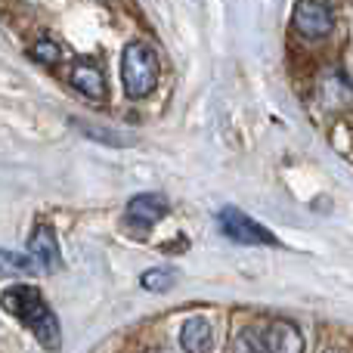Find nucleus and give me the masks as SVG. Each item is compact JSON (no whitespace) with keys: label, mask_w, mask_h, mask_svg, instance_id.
<instances>
[{"label":"nucleus","mask_w":353,"mask_h":353,"mask_svg":"<svg viewBox=\"0 0 353 353\" xmlns=\"http://www.w3.org/2000/svg\"><path fill=\"white\" fill-rule=\"evenodd\" d=\"M0 307L10 316H16L47 350H56L62 344L59 319H56V313L50 310V304L34 285H10L0 294Z\"/></svg>","instance_id":"f257e3e1"},{"label":"nucleus","mask_w":353,"mask_h":353,"mask_svg":"<svg viewBox=\"0 0 353 353\" xmlns=\"http://www.w3.org/2000/svg\"><path fill=\"white\" fill-rule=\"evenodd\" d=\"M159 56H155L152 47L146 43H128L121 53V81H124V90H128L130 99H140L149 97L159 84Z\"/></svg>","instance_id":"f03ea898"},{"label":"nucleus","mask_w":353,"mask_h":353,"mask_svg":"<svg viewBox=\"0 0 353 353\" xmlns=\"http://www.w3.org/2000/svg\"><path fill=\"white\" fill-rule=\"evenodd\" d=\"M220 223V232H223L226 239H232L236 245H279L276 242V236L270 230H263L257 220H251L245 211H239V208H223L217 217Z\"/></svg>","instance_id":"7ed1b4c3"},{"label":"nucleus","mask_w":353,"mask_h":353,"mask_svg":"<svg viewBox=\"0 0 353 353\" xmlns=\"http://www.w3.org/2000/svg\"><path fill=\"white\" fill-rule=\"evenodd\" d=\"M292 22L307 41H319V37H329L335 28V10L319 0H301L292 10Z\"/></svg>","instance_id":"20e7f679"},{"label":"nucleus","mask_w":353,"mask_h":353,"mask_svg":"<svg viewBox=\"0 0 353 353\" xmlns=\"http://www.w3.org/2000/svg\"><path fill=\"white\" fill-rule=\"evenodd\" d=\"M28 257L37 263V270H47V273L59 270V242H56V232L50 223H37L28 236Z\"/></svg>","instance_id":"39448f33"},{"label":"nucleus","mask_w":353,"mask_h":353,"mask_svg":"<svg viewBox=\"0 0 353 353\" xmlns=\"http://www.w3.org/2000/svg\"><path fill=\"white\" fill-rule=\"evenodd\" d=\"M165 214H168V201L155 192L137 195V199L128 205V220L137 226H143V230H146V226H155Z\"/></svg>","instance_id":"423d86ee"},{"label":"nucleus","mask_w":353,"mask_h":353,"mask_svg":"<svg viewBox=\"0 0 353 353\" xmlns=\"http://www.w3.org/2000/svg\"><path fill=\"white\" fill-rule=\"evenodd\" d=\"M68 81H72L74 90H81L90 99H105V93H109L105 90V74L97 62H78L72 68V74H68Z\"/></svg>","instance_id":"0eeeda50"},{"label":"nucleus","mask_w":353,"mask_h":353,"mask_svg":"<svg viewBox=\"0 0 353 353\" xmlns=\"http://www.w3.org/2000/svg\"><path fill=\"white\" fill-rule=\"evenodd\" d=\"M263 341H267V353H304V338L288 319L270 325L263 332Z\"/></svg>","instance_id":"6e6552de"},{"label":"nucleus","mask_w":353,"mask_h":353,"mask_svg":"<svg viewBox=\"0 0 353 353\" xmlns=\"http://www.w3.org/2000/svg\"><path fill=\"white\" fill-rule=\"evenodd\" d=\"M180 344L186 353H211V344H214V332H211V323L205 316H192L183 323L180 329Z\"/></svg>","instance_id":"1a4fd4ad"},{"label":"nucleus","mask_w":353,"mask_h":353,"mask_svg":"<svg viewBox=\"0 0 353 353\" xmlns=\"http://www.w3.org/2000/svg\"><path fill=\"white\" fill-rule=\"evenodd\" d=\"M0 273H12V276H28L37 273V263L28 254H19V251H6L0 248Z\"/></svg>","instance_id":"9d476101"},{"label":"nucleus","mask_w":353,"mask_h":353,"mask_svg":"<svg viewBox=\"0 0 353 353\" xmlns=\"http://www.w3.org/2000/svg\"><path fill=\"white\" fill-rule=\"evenodd\" d=\"M232 353H267V341H263V332L248 325L236 335V344H232Z\"/></svg>","instance_id":"9b49d317"},{"label":"nucleus","mask_w":353,"mask_h":353,"mask_svg":"<svg viewBox=\"0 0 353 353\" xmlns=\"http://www.w3.org/2000/svg\"><path fill=\"white\" fill-rule=\"evenodd\" d=\"M31 59L41 62V65H56V62L62 59V50L56 41H50V37H41V41L31 47Z\"/></svg>","instance_id":"f8f14e48"},{"label":"nucleus","mask_w":353,"mask_h":353,"mask_svg":"<svg viewBox=\"0 0 353 353\" xmlns=\"http://www.w3.org/2000/svg\"><path fill=\"white\" fill-rule=\"evenodd\" d=\"M140 282L149 292H165V288L174 285V273H168V270H146Z\"/></svg>","instance_id":"ddd939ff"},{"label":"nucleus","mask_w":353,"mask_h":353,"mask_svg":"<svg viewBox=\"0 0 353 353\" xmlns=\"http://www.w3.org/2000/svg\"><path fill=\"white\" fill-rule=\"evenodd\" d=\"M87 137H97V140H105V143H115V146H124L128 143V137L115 134V130H93V128H81Z\"/></svg>","instance_id":"4468645a"},{"label":"nucleus","mask_w":353,"mask_h":353,"mask_svg":"<svg viewBox=\"0 0 353 353\" xmlns=\"http://www.w3.org/2000/svg\"><path fill=\"white\" fill-rule=\"evenodd\" d=\"M325 353H344V350H338V347H329V350H325Z\"/></svg>","instance_id":"2eb2a0df"},{"label":"nucleus","mask_w":353,"mask_h":353,"mask_svg":"<svg viewBox=\"0 0 353 353\" xmlns=\"http://www.w3.org/2000/svg\"><path fill=\"white\" fill-rule=\"evenodd\" d=\"M149 353H168V350H149Z\"/></svg>","instance_id":"dca6fc26"}]
</instances>
